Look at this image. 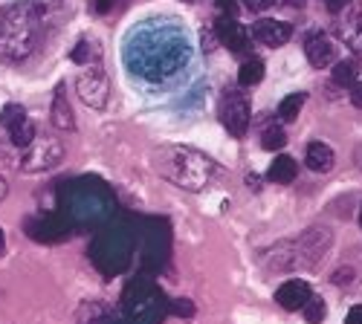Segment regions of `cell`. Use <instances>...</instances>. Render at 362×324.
Segmentation results:
<instances>
[{"label":"cell","mask_w":362,"mask_h":324,"mask_svg":"<svg viewBox=\"0 0 362 324\" xmlns=\"http://www.w3.org/2000/svg\"><path fill=\"white\" fill-rule=\"evenodd\" d=\"M189 49L192 47L183 29L154 20L139 23V29L125 41V67L151 84H163L189 64Z\"/></svg>","instance_id":"cell-1"},{"label":"cell","mask_w":362,"mask_h":324,"mask_svg":"<svg viewBox=\"0 0 362 324\" xmlns=\"http://www.w3.org/2000/svg\"><path fill=\"white\" fill-rule=\"evenodd\" d=\"M41 23L38 4H12L0 9V58L4 61H21L33 52Z\"/></svg>","instance_id":"cell-2"},{"label":"cell","mask_w":362,"mask_h":324,"mask_svg":"<svg viewBox=\"0 0 362 324\" xmlns=\"http://www.w3.org/2000/svg\"><path fill=\"white\" fill-rule=\"evenodd\" d=\"M154 168L165 180H171L174 186L186 191H200L215 174L212 160H206L203 154L189 148H160L154 154Z\"/></svg>","instance_id":"cell-3"},{"label":"cell","mask_w":362,"mask_h":324,"mask_svg":"<svg viewBox=\"0 0 362 324\" xmlns=\"http://www.w3.org/2000/svg\"><path fill=\"white\" fill-rule=\"evenodd\" d=\"M221 122L232 136H247L250 122H252V110L250 99L240 90H226L221 99Z\"/></svg>","instance_id":"cell-4"},{"label":"cell","mask_w":362,"mask_h":324,"mask_svg":"<svg viewBox=\"0 0 362 324\" xmlns=\"http://www.w3.org/2000/svg\"><path fill=\"white\" fill-rule=\"evenodd\" d=\"M64 160V145L62 142H55V139H35L33 145L26 148V157L21 162V168L26 174H35V171H49L55 168L58 162Z\"/></svg>","instance_id":"cell-5"},{"label":"cell","mask_w":362,"mask_h":324,"mask_svg":"<svg viewBox=\"0 0 362 324\" xmlns=\"http://www.w3.org/2000/svg\"><path fill=\"white\" fill-rule=\"evenodd\" d=\"M78 96L87 107H96L102 110L107 104V96H110V84H107V73L102 70V64H93L87 67L81 76H78Z\"/></svg>","instance_id":"cell-6"},{"label":"cell","mask_w":362,"mask_h":324,"mask_svg":"<svg viewBox=\"0 0 362 324\" xmlns=\"http://www.w3.org/2000/svg\"><path fill=\"white\" fill-rule=\"evenodd\" d=\"M215 32H218V41L232 52H244L250 47V29L244 23H238L235 18H218Z\"/></svg>","instance_id":"cell-7"},{"label":"cell","mask_w":362,"mask_h":324,"mask_svg":"<svg viewBox=\"0 0 362 324\" xmlns=\"http://www.w3.org/2000/svg\"><path fill=\"white\" fill-rule=\"evenodd\" d=\"M252 35L264 44V47H281L293 38V26L287 20H276V18H261L252 26Z\"/></svg>","instance_id":"cell-8"},{"label":"cell","mask_w":362,"mask_h":324,"mask_svg":"<svg viewBox=\"0 0 362 324\" xmlns=\"http://www.w3.org/2000/svg\"><path fill=\"white\" fill-rule=\"evenodd\" d=\"M305 55H308L310 67H316V70H325V67H330V64H334L337 49H334V41H330L327 35H322V32H313V35H308V41H305Z\"/></svg>","instance_id":"cell-9"},{"label":"cell","mask_w":362,"mask_h":324,"mask_svg":"<svg viewBox=\"0 0 362 324\" xmlns=\"http://www.w3.org/2000/svg\"><path fill=\"white\" fill-rule=\"evenodd\" d=\"M310 296H313V292H310V284L308 281H284L281 287H279V292H276V301L284 307V310H301V307H305L308 301H310Z\"/></svg>","instance_id":"cell-10"},{"label":"cell","mask_w":362,"mask_h":324,"mask_svg":"<svg viewBox=\"0 0 362 324\" xmlns=\"http://www.w3.org/2000/svg\"><path fill=\"white\" fill-rule=\"evenodd\" d=\"M49 119L58 131H76V116H73V107L64 96V87H58L55 96H52V110H49Z\"/></svg>","instance_id":"cell-11"},{"label":"cell","mask_w":362,"mask_h":324,"mask_svg":"<svg viewBox=\"0 0 362 324\" xmlns=\"http://www.w3.org/2000/svg\"><path fill=\"white\" fill-rule=\"evenodd\" d=\"M305 162H308L310 171L327 174L330 168H334L337 160H334V151H330L325 142H310V145H308V154H305Z\"/></svg>","instance_id":"cell-12"},{"label":"cell","mask_w":362,"mask_h":324,"mask_svg":"<svg viewBox=\"0 0 362 324\" xmlns=\"http://www.w3.org/2000/svg\"><path fill=\"white\" fill-rule=\"evenodd\" d=\"M296 160L293 157H287V154H281V157H276L273 160V165H269V171H267V176L273 183H281V186H287V183H293L296 180Z\"/></svg>","instance_id":"cell-13"},{"label":"cell","mask_w":362,"mask_h":324,"mask_svg":"<svg viewBox=\"0 0 362 324\" xmlns=\"http://www.w3.org/2000/svg\"><path fill=\"white\" fill-rule=\"evenodd\" d=\"M99 58H102V52H99V44H96L93 38H81V41L76 44V49H73V61L81 64V67L99 64Z\"/></svg>","instance_id":"cell-14"},{"label":"cell","mask_w":362,"mask_h":324,"mask_svg":"<svg viewBox=\"0 0 362 324\" xmlns=\"http://www.w3.org/2000/svg\"><path fill=\"white\" fill-rule=\"evenodd\" d=\"M284 145H287V133L279 122L264 125V131H261V148L264 151H281Z\"/></svg>","instance_id":"cell-15"},{"label":"cell","mask_w":362,"mask_h":324,"mask_svg":"<svg viewBox=\"0 0 362 324\" xmlns=\"http://www.w3.org/2000/svg\"><path fill=\"white\" fill-rule=\"evenodd\" d=\"M261 78H264V61L261 58H250V61L240 64V70H238V84L240 87H255Z\"/></svg>","instance_id":"cell-16"},{"label":"cell","mask_w":362,"mask_h":324,"mask_svg":"<svg viewBox=\"0 0 362 324\" xmlns=\"http://www.w3.org/2000/svg\"><path fill=\"white\" fill-rule=\"evenodd\" d=\"M9 139H12L15 148H29V145L35 142V128H33V122H29L26 116H23L18 125L9 128Z\"/></svg>","instance_id":"cell-17"},{"label":"cell","mask_w":362,"mask_h":324,"mask_svg":"<svg viewBox=\"0 0 362 324\" xmlns=\"http://www.w3.org/2000/svg\"><path fill=\"white\" fill-rule=\"evenodd\" d=\"M305 93H290V96H284V102L279 104V119L281 122H296L298 119V113H301V107H305Z\"/></svg>","instance_id":"cell-18"},{"label":"cell","mask_w":362,"mask_h":324,"mask_svg":"<svg viewBox=\"0 0 362 324\" xmlns=\"http://www.w3.org/2000/svg\"><path fill=\"white\" fill-rule=\"evenodd\" d=\"M359 81V67L356 61H337L334 64V84H342V87H354Z\"/></svg>","instance_id":"cell-19"},{"label":"cell","mask_w":362,"mask_h":324,"mask_svg":"<svg viewBox=\"0 0 362 324\" xmlns=\"http://www.w3.org/2000/svg\"><path fill=\"white\" fill-rule=\"evenodd\" d=\"M23 116H26V110H23L21 104H6L4 110H0V125H4V128L9 131L12 125H18V122L23 119Z\"/></svg>","instance_id":"cell-20"},{"label":"cell","mask_w":362,"mask_h":324,"mask_svg":"<svg viewBox=\"0 0 362 324\" xmlns=\"http://www.w3.org/2000/svg\"><path fill=\"white\" fill-rule=\"evenodd\" d=\"M301 310H305V318H308L310 324H319V321L325 318V301H322L319 296H310V301L301 307Z\"/></svg>","instance_id":"cell-21"},{"label":"cell","mask_w":362,"mask_h":324,"mask_svg":"<svg viewBox=\"0 0 362 324\" xmlns=\"http://www.w3.org/2000/svg\"><path fill=\"white\" fill-rule=\"evenodd\" d=\"M215 6H218V12H221V18H235V20H238V12H240L238 0H215Z\"/></svg>","instance_id":"cell-22"},{"label":"cell","mask_w":362,"mask_h":324,"mask_svg":"<svg viewBox=\"0 0 362 324\" xmlns=\"http://www.w3.org/2000/svg\"><path fill=\"white\" fill-rule=\"evenodd\" d=\"M322 4H325V9H327V12L339 15V12H345V9L351 6V0H322Z\"/></svg>","instance_id":"cell-23"},{"label":"cell","mask_w":362,"mask_h":324,"mask_svg":"<svg viewBox=\"0 0 362 324\" xmlns=\"http://www.w3.org/2000/svg\"><path fill=\"white\" fill-rule=\"evenodd\" d=\"M351 278H354V270H348V267L334 272V284L337 287H351Z\"/></svg>","instance_id":"cell-24"},{"label":"cell","mask_w":362,"mask_h":324,"mask_svg":"<svg viewBox=\"0 0 362 324\" xmlns=\"http://www.w3.org/2000/svg\"><path fill=\"white\" fill-rule=\"evenodd\" d=\"M174 313L177 316H194V304L189 299H180V301H174Z\"/></svg>","instance_id":"cell-25"},{"label":"cell","mask_w":362,"mask_h":324,"mask_svg":"<svg viewBox=\"0 0 362 324\" xmlns=\"http://www.w3.org/2000/svg\"><path fill=\"white\" fill-rule=\"evenodd\" d=\"M348 47L362 58V23H359V29H356L354 35H348Z\"/></svg>","instance_id":"cell-26"},{"label":"cell","mask_w":362,"mask_h":324,"mask_svg":"<svg viewBox=\"0 0 362 324\" xmlns=\"http://www.w3.org/2000/svg\"><path fill=\"white\" fill-rule=\"evenodd\" d=\"M276 0H244V6L250 9V12H264V9H269Z\"/></svg>","instance_id":"cell-27"},{"label":"cell","mask_w":362,"mask_h":324,"mask_svg":"<svg viewBox=\"0 0 362 324\" xmlns=\"http://www.w3.org/2000/svg\"><path fill=\"white\" fill-rule=\"evenodd\" d=\"M351 102H354V107H362V81H356V84H354V90H351Z\"/></svg>","instance_id":"cell-28"},{"label":"cell","mask_w":362,"mask_h":324,"mask_svg":"<svg viewBox=\"0 0 362 324\" xmlns=\"http://www.w3.org/2000/svg\"><path fill=\"white\" fill-rule=\"evenodd\" d=\"M348 324H362V307H354L348 313Z\"/></svg>","instance_id":"cell-29"},{"label":"cell","mask_w":362,"mask_h":324,"mask_svg":"<svg viewBox=\"0 0 362 324\" xmlns=\"http://www.w3.org/2000/svg\"><path fill=\"white\" fill-rule=\"evenodd\" d=\"M113 9V0H96V12L99 15H105V12H110Z\"/></svg>","instance_id":"cell-30"},{"label":"cell","mask_w":362,"mask_h":324,"mask_svg":"<svg viewBox=\"0 0 362 324\" xmlns=\"http://www.w3.org/2000/svg\"><path fill=\"white\" fill-rule=\"evenodd\" d=\"M6 194H9V183L4 180V176H0V203L6 200Z\"/></svg>","instance_id":"cell-31"},{"label":"cell","mask_w":362,"mask_h":324,"mask_svg":"<svg viewBox=\"0 0 362 324\" xmlns=\"http://www.w3.org/2000/svg\"><path fill=\"white\" fill-rule=\"evenodd\" d=\"M284 4H287V6H296V9H301V6L308 4V0H284Z\"/></svg>","instance_id":"cell-32"},{"label":"cell","mask_w":362,"mask_h":324,"mask_svg":"<svg viewBox=\"0 0 362 324\" xmlns=\"http://www.w3.org/2000/svg\"><path fill=\"white\" fill-rule=\"evenodd\" d=\"M4 252H6V238H4V229H0V258H4Z\"/></svg>","instance_id":"cell-33"},{"label":"cell","mask_w":362,"mask_h":324,"mask_svg":"<svg viewBox=\"0 0 362 324\" xmlns=\"http://www.w3.org/2000/svg\"><path fill=\"white\" fill-rule=\"evenodd\" d=\"M359 226H362V212H359Z\"/></svg>","instance_id":"cell-34"}]
</instances>
